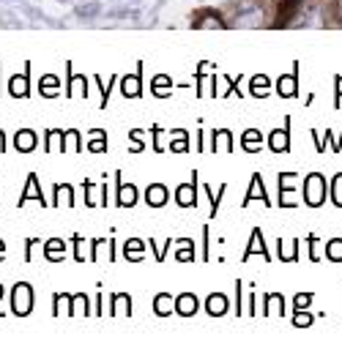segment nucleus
Returning <instances> with one entry per match:
<instances>
[{
  "mask_svg": "<svg viewBox=\"0 0 342 358\" xmlns=\"http://www.w3.org/2000/svg\"><path fill=\"white\" fill-rule=\"evenodd\" d=\"M83 186H85V206H88V208H96V200H94V186H96V183L85 180Z\"/></svg>",
  "mask_w": 342,
  "mask_h": 358,
  "instance_id": "c03bdc74",
  "label": "nucleus"
},
{
  "mask_svg": "<svg viewBox=\"0 0 342 358\" xmlns=\"http://www.w3.org/2000/svg\"><path fill=\"white\" fill-rule=\"evenodd\" d=\"M0 301H3V285H0ZM0 317H3V315H0Z\"/></svg>",
  "mask_w": 342,
  "mask_h": 358,
  "instance_id": "864d4df0",
  "label": "nucleus"
},
{
  "mask_svg": "<svg viewBox=\"0 0 342 358\" xmlns=\"http://www.w3.org/2000/svg\"><path fill=\"white\" fill-rule=\"evenodd\" d=\"M211 137H214V143H211V150H233V134H230V129H214L211 131Z\"/></svg>",
  "mask_w": 342,
  "mask_h": 358,
  "instance_id": "cd10ccee",
  "label": "nucleus"
},
{
  "mask_svg": "<svg viewBox=\"0 0 342 358\" xmlns=\"http://www.w3.org/2000/svg\"><path fill=\"white\" fill-rule=\"evenodd\" d=\"M33 303H36L33 285H28V282H17V285L11 287V312H14L17 317H28L33 309Z\"/></svg>",
  "mask_w": 342,
  "mask_h": 358,
  "instance_id": "f03ea898",
  "label": "nucleus"
},
{
  "mask_svg": "<svg viewBox=\"0 0 342 358\" xmlns=\"http://www.w3.org/2000/svg\"><path fill=\"white\" fill-rule=\"evenodd\" d=\"M71 243H74V260H77V263H83V260H85V255L80 252V246H83V238H80V236H74V238H71Z\"/></svg>",
  "mask_w": 342,
  "mask_h": 358,
  "instance_id": "de8ad7c7",
  "label": "nucleus"
},
{
  "mask_svg": "<svg viewBox=\"0 0 342 358\" xmlns=\"http://www.w3.org/2000/svg\"><path fill=\"white\" fill-rule=\"evenodd\" d=\"M252 255H260V257L271 260V252L266 249V241H263V233H260V227H255V230H252V238H249V246H247V252L241 255V260L247 263Z\"/></svg>",
  "mask_w": 342,
  "mask_h": 358,
  "instance_id": "9d476101",
  "label": "nucleus"
},
{
  "mask_svg": "<svg viewBox=\"0 0 342 358\" xmlns=\"http://www.w3.org/2000/svg\"><path fill=\"white\" fill-rule=\"evenodd\" d=\"M296 178H299L296 173H280V206L282 208H296V203L287 197V194L296 189V183H293Z\"/></svg>",
  "mask_w": 342,
  "mask_h": 358,
  "instance_id": "4468645a",
  "label": "nucleus"
},
{
  "mask_svg": "<svg viewBox=\"0 0 342 358\" xmlns=\"http://www.w3.org/2000/svg\"><path fill=\"white\" fill-rule=\"evenodd\" d=\"M285 315V296L282 293H266L263 301V315Z\"/></svg>",
  "mask_w": 342,
  "mask_h": 358,
  "instance_id": "b1692460",
  "label": "nucleus"
},
{
  "mask_svg": "<svg viewBox=\"0 0 342 358\" xmlns=\"http://www.w3.org/2000/svg\"><path fill=\"white\" fill-rule=\"evenodd\" d=\"M326 260L342 263V238H332L326 243Z\"/></svg>",
  "mask_w": 342,
  "mask_h": 358,
  "instance_id": "c9c22d12",
  "label": "nucleus"
},
{
  "mask_svg": "<svg viewBox=\"0 0 342 358\" xmlns=\"http://www.w3.org/2000/svg\"><path fill=\"white\" fill-rule=\"evenodd\" d=\"M236 301H238L236 303V315H244V282L241 279L236 282Z\"/></svg>",
  "mask_w": 342,
  "mask_h": 358,
  "instance_id": "ea45409f",
  "label": "nucleus"
},
{
  "mask_svg": "<svg viewBox=\"0 0 342 358\" xmlns=\"http://www.w3.org/2000/svg\"><path fill=\"white\" fill-rule=\"evenodd\" d=\"M145 243L148 241H140V238H129L124 243V257L129 263H140L145 257Z\"/></svg>",
  "mask_w": 342,
  "mask_h": 358,
  "instance_id": "a211bd4d",
  "label": "nucleus"
},
{
  "mask_svg": "<svg viewBox=\"0 0 342 358\" xmlns=\"http://www.w3.org/2000/svg\"><path fill=\"white\" fill-rule=\"evenodd\" d=\"M58 90H61V80H58L55 74H44V77L38 80V93H41L44 99H55Z\"/></svg>",
  "mask_w": 342,
  "mask_h": 358,
  "instance_id": "412c9836",
  "label": "nucleus"
},
{
  "mask_svg": "<svg viewBox=\"0 0 342 358\" xmlns=\"http://www.w3.org/2000/svg\"><path fill=\"white\" fill-rule=\"evenodd\" d=\"M66 74H69V85H66V96H74V90L80 88V96H88V80L83 74H74V63H66Z\"/></svg>",
  "mask_w": 342,
  "mask_h": 358,
  "instance_id": "f8f14e48",
  "label": "nucleus"
},
{
  "mask_svg": "<svg viewBox=\"0 0 342 358\" xmlns=\"http://www.w3.org/2000/svg\"><path fill=\"white\" fill-rule=\"evenodd\" d=\"M307 243H310V260H312V263H318V260H320V255H318V249H315V246H318V236H315V233H310Z\"/></svg>",
  "mask_w": 342,
  "mask_h": 358,
  "instance_id": "a18cd8bd",
  "label": "nucleus"
},
{
  "mask_svg": "<svg viewBox=\"0 0 342 358\" xmlns=\"http://www.w3.org/2000/svg\"><path fill=\"white\" fill-rule=\"evenodd\" d=\"M227 306H230V301L225 293H211L208 299H206V312L211 315V317H222V315H227Z\"/></svg>",
  "mask_w": 342,
  "mask_h": 358,
  "instance_id": "f3484780",
  "label": "nucleus"
},
{
  "mask_svg": "<svg viewBox=\"0 0 342 358\" xmlns=\"http://www.w3.org/2000/svg\"><path fill=\"white\" fill-rule=\"evenodd\" d=\"M252 200H260L263 206H271L269 192H266V183H263V176H260V173H255V176H252V180H249V189H247V194H244V203H241V206H249Z\"/></svg>",
  "mask_w": 342,
  "mask_h": 358,
  "instance_id": "6e6552de",
  "label": "nucleus"
},
{
  "mask_svg": "<svg viewBox=\"0 0 342 358\" xmlns=\"http://www.w3.org/2000/svg\"><path fill=\"white\" fill-rule=\"evenodd\" d=\"M269 88H271V80H269L266 74H255V77L249 80V93H252L255 99H266V96H269Z\"/></svg>",
  "mask_w": 342,
  "mask_h": 358,
  "instance_id": "5701e85b",
  "label": "nucleus"
},
{
  "mask_svg": "<svg viewBox=\"0 0 342 358\" xmlns=\"http://www.w3.org/2000/svg\"><path fill=\"white\" fill-rule=\"evenodd\" d=\"M170 145L167 148L173 150V153H187L189 150V134H187V129H173L170 131Z\"/></svg>",
  "mask_w": 342,
  "mask_h": 358,
  "instance_id": "bb28decb",
  "label": "nucleus"
},
{
  "mask_svg": "<svg viewBox=\"0 0 342 358\" xmlns=\"http://www.w3.org/2000/svg\"><path fill=\"white\" fill-rule=\"evenodd\" d=\"M129 140H131V145H129L131 153H140V150L145 148V143H143V131H140V129H131V131H129Z\"/></svg>",
  "mask_w": 342,
  "mask_h": 358,
  "instance_id": "58836bf2",
  "label": "nucleus"
},
{
  "mask_svg": "<svg viewBox=\"0 0 342 358\" xmlns=\"http://www.w3.org/2000/svg\"><path fill=\"white\" fill-rule=\"evenodd\" d=\"M334 107H340L342 104V74H337V77H334Z\"/></svg>",
  "mask_w": 342,
  "mask_h": 358,
  "instance_id": "49530a36",
  "label": "nucleus"
},
{
  "mask_svg": "<svg viewBox=\"0 0 342 358\" xmlns=\"http://www.w3.org/2000/svg\"><path fill=\"white\" fill-rule=\"evenodd\" d=\"M154 312L159 317H167V315H173L176 312V296H170V293H159L154 299Z\"/></svg>",
  "mask_w": 342,
  "mask_h": 358,
  "instance_id": "4be33fe9",
  "label": "nucleus"
},
{
  "mask_svg": "<svg viewBox=\"0 0 342 358\" xmlns=\"http://www.w3.org/2000/svg\"><path fill=\"white\" fill-rule=\"evenodd\" d=\"M96 83H99V88H101V101H99V107H101V110H104V107H107V104H110V93H113V85H115V83H118V77H115V74H113V77H110V83H101V80H99V77H94Z\"/></svg>",
  "mask_w": 342,
  "mask_h": 358,
  "instance_id": "e433bc0d",
  "label": "nucleus"
},
{
  "mask_svg": "<svg viewBox=\"0 0 342 358\" xmlns=\"http://www.w3.org/2000/svg\"><path fill=\"white\" fill-rule=\"evenodd\" d=\"M170 88H173V80L167 74H156L154 83H151V90H154L156 99H167L170 96Z\"/></svg>",
  "mask_w": 342,
  "mask_h": 358,
  "instance_id": "c85d7f7f",
  "label": "nucleus"
},
{
  "mask_svg": "<svg viewBox=\"0 0 342 358\" xmlns=\"http://www.w3.org/2000/svg\"><path fill=\"white\" fill-rule=\"evenodd\" d=\"M63 255H66V241H61V238L44 241V257H47V260H52V263H61Z\"/></svg>",
  "mask_w": 342,
  "mask_h": 358,
  "instance_id": "aec40b11",
  "label": "nucleus"
},
{
  "mask_svg": "<svg viewBox=\"0 0 342 358\" xmlns=\"http://www.w3.org/2000/svg\"><path fill=\"white\" fill-rule=\"evenodd\" d=\"M8 90H11L14 99H28L31 96V63H25L22 74H14L8 80Z\"/></svg>",
  "mask_w": 342,
  "mask_h": 358,
  "instance_id": "0eeeda50",
  "label": "nucleus"
},
{
  "mask_svg": "<svg viewBox=\"0 0 342 358\" xmlns=\"http://www.w3.org/2000/svg\"><path fill=\"white\" fill-rule=\"evenodd\" d=\"M151 134H154V150L162 153V150H164V143H162V134H164V131H162V126H151Z\"/></svg>",
  "mask_w": 342,
  "mask_h": 358,
  "instance_id": "37998d69",
  "label": "nucleus"
},
{
  "mask_svg": "<svg viewBox=\"0 0 342 358\" xmlns=\"http://www.w3.org/2000/svg\"><path fill=\"white\" fill-rule=\"evenodd\" d=\"M121 93L126 99H137L143 96V63H137V74H126L121 80Z\"/></svg>",
  "mask_w": 342,
  "mask_h": 358,
  "instance_id": "1a4fd4ad",
  "label": "nucleus"
},
{
  "mask_svg": "<svg viewBox=\"0 0 342 358\" xmlns=\"http://www.w3.org/2000/svg\"><path fill=\"white\" fill-rule=\"evenodd\" d=\"M266 145L274 150V153H287L290 150V118H285L282 129H274L266 140Z\"/></svg>",
  "mask_w": 342,
  "mask_h": 358,
  "instance_id": "39448f33",
  "label": "nucleus"
},
{
  "mask_svg": "<svg viewBox=\"0 0 342 358\" xmlns=\"http://www.w3.org/2000/svg\"><path fill=\"white\" fill-rule=\"evenodd\" d=\"M304 203L310 206V208H320L323 203H326V197H329V183L326 178L320 176V173H310L307 178H304Z\"/></svg>",
  "mask_w": 342,
  "mask_h": 358,
  "instance_id": "f257e3e1",
  "label": "nucleus"
},
{
  "mask_svg": "<svg viewBox=\"0 0 342 358\" xmlns=\"http://www.w3.org/2000/svg\"><path fill=\"white\" fill-rule=\"evenodd\" d=\"M31 197L38 203V206H44V208H47V197L41 194V186H38V176H36V173H31L28 180H25V192H22V197H20V206H25Z\"/></svg>",
  "mask_w": 342,
  "mask_h": 358,
  "instance_id": "9b49d317",
  "label": "nucleus"
},
{
  "mask_svg": "<svg viewBox=\"0 0 342 358\" xmlns=\"http://www.w3.org/2000/svg\"><path fill=\"white\" fill-rule=\"evenodd\" d=\"M277 246H280V260H282V263H296V260H299V241H296V238L290 241V249H287L285 238L277 241Z\"/></svg>",
  "mask_w": 342,
  "mask_h": 358,
  "instance_id": "c756f323",
  "label": "nucleus"
},
{
  "mask_svg": "<svg viewBox=\"0 0 342 358\" xmlns=\"http://www.w3.org/2000/svg\"><path fill=\"white\" fill-rule=\"evenodd\" d=\"M197 306H200V301H197L194 293H181V296L176 299V315L192 317V315H197Z\"/></svg>",
  "mask_w": 342,
  "mask_h": 358,
  "instance_id": "dca6fc26",
  "label": "nucleus"
},
{
  "mask_svg": "<svg viewBox=\"0 0 342 358\" xmlns=\"http://www.w3.org/2000/svg\"><path fill=\"white\" fill-rule=\"evenodd\" d=\"M203 189H206V194H208V200H211V210H208V216L214 219L219 213V203H222V197H225V192H227V183H222L217 192H211L208 189V183H203Z\"/></svg>",
  "mask_w": 342,
  "mask_h": 358,
  "instance_id": "2f4dec72",
  "label": "nucleus"
},
{
  "mask_svg": "<svg viewBox=\"0 0 342 358\" xmlns=\"http://www.w3.org/2000/svg\"><path fill=\"white\" fill-rule=\"evenodd\" d=\"M101 243H104L101 238H94V241H91V260H94V263L99 260V246H101Z\"/></svg>",
  "mask_w": 342,
  "mask_h": 358,
  "instance_id": "09e8293b",
  "label": "nucleus"
},
{
  "mask_svg": "<svg viewBox=\"0 0 342 358\" xmlns=\"http://www.w3.org/2000/svg\"><path fill=\"white\" fill-rule=\"evenodd\" d=\"M80 131L77 129H69V131H61V150H83V143H80Z\"/></svg>",
  "mask_w": 342,
  "mask_h": 358,
  "instance_id": "7c9ffc66",
  "label": "nucleus"
},
{
  "mask_svg": "<svg viewBox=\"0 0 342 358\" xmlns=\"http://www.w3.org/2000/svg\"><path fill=\"white\" fill-rule=\"evenodd\" d=\"M178 246H181V249L176 252V257H178L181 263H192V260H194V241L181 238V241H178Z\"/></svg>",
  "mask_w": 342,
  "mask_h": 358,
  "instance_id": "72a5a7b5",
  "label": "nucleus"
},
{
  "mask_svg": "<svg viewBox=\"0 0 342 358\" xmlns=\"http://www.w3.org/2000/svg\"><path fill=\"white\" fill-rule=\"evenodd\" d=\"M36 145H38V134L33 129H20L14 134V148L20 153H31V150H36Z\"/></svg>",
  "mask_w": 342,
  "mask_h": 358,
  "instance_id": "2eb2a0df",
  "label": "nucleus"
},
{
  "mask_svg": "<svg viewBox=\"0 0 342 358\" xmlns=\"http://www.w3.org/2000/svg\"><path fill=\"white\" fill-rule=\"evenodd\" d=\"M88 150H94V153H104V150H107V131H104V129H94V131H91Z\"/></svg>",
  "mask_w": 342,
  "mask_h": 358,
  "instance_id": "473e14b6",
  "label": "nucleus"
},
{
  "mask_svg": "<svg viewBox=\"0 0 342 358\" xmlns=\"http://www.w3.org/2000/svg\"><path fill=\"white\" fill-rule=\"evenodd\" d=\"M63 200H66V206H74V189H71V183H55V189H52V206H61Z\"/></svg>",
  "mask_w": 342,
  "mask_h": 358,
  "instance_id": "393cba45",
  "label": "nucleus"
},
{
  "mask_svg": "<svg viewBox=\"0 0 342 358\" xmlns=\"http://www.w3.org/2000/svg\"><path fill=\"white\" fill-rule=\"evenodd\" d=\"M293 326L296 329H307V326H312L315 323V315L312 312H307V309H293Z\"/></svg>",
  "mask_w": 342,
  "mask_h": 358,
  "instance_id": "f704fd0d",
  "label": "nucleus"
},
{
  "mask_svg": "<svg viewBox=\"0 0 342 358\" xmlns=\"http://www.w3.org/2000/svg\"><path fill=\"white\" fill-rule=\"evenodd\" d=\"M197 183H200V176H197V170H192V180H189V183H181V186L176 189V203H178L181 208H194V206H197Z\"/></svg>",
  "mask_w": 342,
  "mask_h": 358,
  "instance_id": "7ed1b4c3",
  "label": "nucleus"
},
{
  "mask_svg": "<svg viewBox=\"0 0 342 358\" xmlns=\"http://www.w3.org/2000/svg\"><path fill=\"white\" fill-rule=\"evenodd\" d=\"M329 194H332V203L342 208V173H337L334 178H332V186H329Z\"/></svg>",
  "mask_w": 342,
  "mask_h": 358,
  "instance_id": "4c0bfd02",
  "label": "nucleus"
},
{
  "mask_svg": "<svg viewBox=\"0 0 342 358\" xmlns=\"http://www.w3.org/2000/svg\"><path fill=\"white\" fill-rule=\"evenodd\" d=\"M263 145H266V140H263V134H260L257 129H247V131L241 134V148L247 150V153H257Z\"/></svg>",
  "mask_w": 342,
  "mask_h": 358,
  "instance_id": "6ab92c4d",
  "label": "nucleus"
},
{
  "mask_svg": "<svg viewBox=\"0 0 342 358\" xmlns=\"http://www.w3.org/2000/svg\"><path fill=\"white\" fill-rule=\"evenodd\" d=\"M3 260H6V241L0 238V263H3Z\"/></svg>",
  "mask_w": 342,
  "mask_h": 358,
  "instance_id": "603ef678",
  "label": "nucleus"
},
{
  "mask_svg": "<svg viewBox=\"0 0 342 358\" xmlns=\"http://www.w3.org/2000/svg\"><path fill=\"white\" fill-rule=\"evenodd\" d=\"M208 66H211V63H206V60L197 63V74H194V77H197V96H203V80H206V69H208Z\"/></svg>",
  "mask_w": 342,
  "mask_h": 358,
  "instance_id": "a19ab883",
  "label": "nucleus"
},
{
  "mask_svg": "<svg viewBox=\"0 0 342 358\" xmlns=\"http://www.w3.org/2000/svg\"><path fill=\"white\" fill-rule=\"evenodd\" d=\"M312 303V293H299L296 299H293V309H307Z\"/></svg>",
  "mask_w": 342,
  "mask_h": 358,
  "instance_id": "79ce46f5",
  "label": "nucleus"
},
{
  "mask_svg": "<svg viewBox=\"0 0 342 358\" xmlns=\"http://www.w3.org/2000/svg\"><path fill=\"white\" fill-rule=\"evenodd\" d=\"M118 255H115V238H110V260H115Z\"/></svg>",
  "mask_w": 342,
  "mask_h": 358,
  "instance_id": "3c124183",
  "label": "nucleus"
},
{
  "mask_svg": "<svg viewBox=\"0 0 342 358\" xmlns=\"http://www.w3.org/2000/svg\"><path fill=\"white\" fill-rule=\"evenodd\" d=\"M115 206L118 208H131V206H137V197H140V192H137V186H131V183H124L121 180V173H115Z\"/></svg>",
  "mask_w": 342,
  "mask_h": 358,
  "instance_id": "20e7f679",
  "label": "nucleus"
},
{
  "mask_svg": "<svg viewBox=\"0 0 342 358\" xmlns=\"http://www.w3.org/2000/svg\"><path fill=\"white\" fill-rule=\"evenodd\" d=\"M0 150H3V153L8 150V143H6V131H3V129H0Z\"/></svg>",
  "mask_w": 342,
  "mask_h": 358,
  "instance_id": "8fccbe9b",
  "label": "nucleus"
},
{
  "mask_svg": "<svg viewBox=\"0 0 342 358\" xmlns=\"http://www.w3.org/2000/svg\"><path fill=\"white\" fill-rule=\"evenodd\" d=\"M167 200H170V192H167V186H164V183H151V186L145 189V203H148L151 208H162V206H167Z\"/></svg>",
  "mask_w": 342,
  "mask_h": 358,
  "instance_id": "ddd939ff",
  "label": "nucleus"
},
{
  "mask_svg": "<svg viewBox=\"0 0 342 358\" xmlns=\"http://www.w3.org/2000/svg\"><path fill=\"white\" fill-rule=\"evenodd\" d=\"M277 96H282V99H296L299 96V63H293L290 74H282L277 80Z\"/></svg>",
  "mask_w": 342,
  "mask_h": 358,
  "instance_id": "423d86ee",
  "label": "nucleus"
},
{
  "mask_svg": "<svg viewBox=\"0 0 342 358\" xmlns=\"http://www.w3.org/2000/svg\"><path fill=\"white\" fill-rule=\"evenodd\" d=\"M121 309H124L126 317L131 315V296L129 293H113V299H110V315H118Z\"/></svg>",
  "mask_w": 342,
  "mask_h": 358,
  "instance_id": "a878e982",
  "label": "nucleus"
}]
</instances>
